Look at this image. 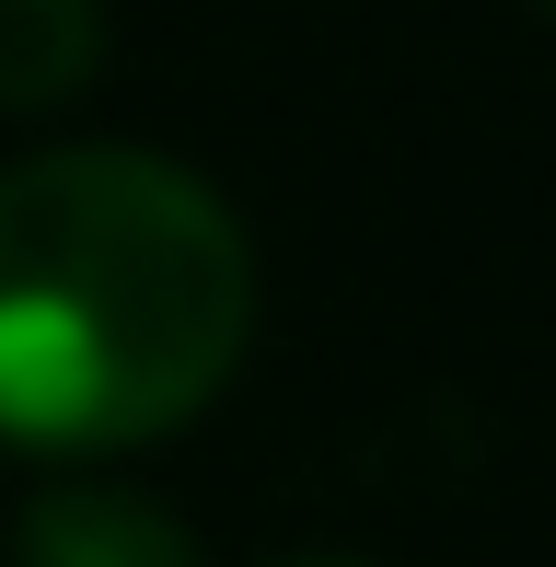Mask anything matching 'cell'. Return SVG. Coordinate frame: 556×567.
<instances>
[{"instance_id":"3957f363","label":"cell","mask_w":556,"mask_h":567,"mask_svg":"<svg viewBox=\"0 0 556 567\" xmlns=\"http://www.w3.org/2000/svg\"><path fill=\"white\" fill-rule=\"evenodd\" d=\"M105 70V0H0V105H70Z\"/></svg>"},{"instance_id":"5b68a950","label":"cell","mask_w":556,"mask_h":567,"mask_svg":"<svg viewBox=\"0 0 556 567\" xmlns=\"http://www.w3.org/2000/svg\"><path fill=\"white\" fill-rule=\"evenodd\" d=\"M313 567H348V556H313Z\"/></svg>"},{"instance_id":"277c9868","label":"cell","mask_w":556,"mask_h":567,"mask_svg":"<svg viewBox=\"0 0 556 567\" xmlns=\"http://www.w3.org/2000/svg\"><path fill=\"white\" fill-rule=\"evenodd\" d=\"M534 12H545V23H556V0H534Z\"/></svg>"},{"instance_id":"7a4b0ae2","label":"cell","mask_w":556,"mask_h":567,"mask_svg":"<svg viewBox=\"0 0 556 567\" xmlns=\"http://www.w3.org/2000/svg\"><path fill=\"white\" fill-rule=\"evenodd\" d=\"M12 567H209L174 509L128 498V486H47L12 522Z\"/></svg>"},{"instance_id":"6da1fadb","label":"cell","mask_w":556,"mask_h":567,"mask_svg":"<svg viewBox=\"0 0 556 567\" xmlns=\"http://www.w3.org/2000/svg\"><path fill=\"white\" fill-rule=\"evenodd\" d=\"M256 337V255L163 151H35L0 174V441L128 452L186 429Z\"/></svg>"}]
</instances>
